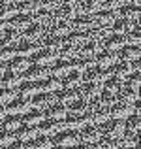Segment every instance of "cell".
I'll use <instances>...</instances> for the list:
<instances>
[{
    "label": "cell",
    "instance_id": "d4e9b609",
    "mask_svg": "<svg viewBox=\"0 0 141 149\" xmlns=\"http://www.w3.org/2000/svg\"><path fill=\"white\" fill-rule=\"evenodd\" d=\"M51 149H75V146H53Z\"/></svg>",
    "mask_w": 141,
    "mask_h": 149
},
{
    "label": "cell",
    "instance_id": "e0dca14e",
    "mask_svg": "<svg viewBox=\"0 0 141 149\" xmlns=\"http://www.w3.org/2000/svg\"><path fill=\"white\" fill-rule=\"evenodd\" d=\"M44 117H45L44 109H40V108H30L28 111L23 113V123H26V125H38L41 119H44Z\"/></svg>",
    "mask_w": 141,
    "mask_h": 149
},
{
    "label": "cell",
    "instance_id": "277c9868",
    "mask_svg": "<svg viewBox=\"0 0 141 149\" xmlns=\"http://www.w3.org/2000/svg\"><path fill=\"white\" fill-rule=\"evenodd\" d=\"M23 77L28 81H34V79H44V77L49 76V66L45 64H38V62H30L28 68L25 72H21Z\"/></svg>",
    "mask_w": 141,
    "mask_h": 149
},
{
    "label": "cell",
    "instance_id": "603a6c76",
    "mask_svg": "<svg viewBox=\"0 0 141 149\" xmlns=\"http://www.w3.org/2000/svg\"><path fill=\"white\" fill-rule=\"evenodd\" d=\"M2 149H28V146H26V142H21V140H13L11 143L4 146Z\"/></svg>",
    "mask_w": 141,
    "mask_h": 149
},
{
    "label": "cell",
    "instance_id": "3957f363",
    "mask_svg": "<svg viewBox=\"0 0 141 149\" xmlns=\"http://www.w3.org/2000/svg\"><path fill=\"white\" fill-rule=\"evenodd\" d=\"M135 111H139L135 108V104L126 102V100H119V98L109 106V117H115V119H126V117H130Z\"/></svg>",
    "mask_w": 141,
    "mask_h": 149
},
{
    "label": "cell",
    "instance_id": "6da1fadb",
    "mask_svg": "<svg viewBox=\"0 0 141 149\" xmlns=\"http://www.w3.org/2000/svg\"><path fill=\"white\" fill-rule=\"evenodd\" d=\"M98 130H100L102 136H107V138H115L120 140L126 132V125H124V119H115V117H107L105 121H102L98 125Z\"/></svg>",
    "mask_w": 141,
    "mask_h": 149
},
{
    "label": "cell",
    "instance_id": "9a60e30c",
    "mask_svg": "<svg viewBox=\"0 0 141 149\" xmlns=\"http://www.w3.org/2000/svg\"><path fill=\"white\" fill-rule=\"evenodd\" d=\"M79 93H77V87H60L58 91H55V98L62 104H68L70 100L77 98Z\"/></svg>",
    "mask_w": 141,
    "mask_h": 149
},
{
    "label": "cell",
    "instance_id": "ba28073f",
    "mask_svg": "<svg viewBox=\"0 0 141 149\" xmlns=\"http://www.w3.org/2000/svg\"><path fill=\"white\" fill-rule=\"evenodd\" d=\"M77 87V93H79V96H83V98H92V96H96L98 93L102 91V83H94V81H83L81 79L79 83L75 85Z\"/></svg>",
    "mask_w": 141,
    "mask_h": 149
},
{
    "label": "cell",
    "instance_id": "4316f807",
    "mask_svg": "<svg viewBox=\"0 0 141 149\" xmlns=\"http://www.w3.org/2000/svg\"><path fill=\"white\" fill-rule=\"evenodd\" d=\"M0 119H2V117H0Z\"/></svg>",
    "mask_w": 141,
    "mask_h": 149
},
{
    "label": "cell",
    "instance_id": "4fadbf2b",
    "mask_svg": "<svg viewBox=\"0 0 141 149\" xmlns=\"http://www.w3.org/2000/svg\"><path fill=\"white\" fill-rule=\"evenodd\" d=\"M117 55H119V61H134V58H139V44H126L120 49H117Z\"/></svg>",
    "mask_w": 141,
    "mask_h": 149
},
{
    "label": "cell",
    "instance_id": "7402d4cb",
    "mask_svg": "<svg viewBox=\"0 0 141 149\" xmlns=\"http://www.w3.org/2000/svg\"><path fill=\"white\" fill-rule=\"evenodd\" d=\"M15 140V134L13 130H6V128H0V147L8 146V143H11Z\"/></svg>",
    "mask_w": 141,
    "mask_h": 149
},
{
    "label": "cell",
    "instance_id": "52a82bcc",
    "mask_svg": "<svg viewBox=\"0 0 141 149\" xmlns=\"http://www.w3.org/2000/svg\"><path fill=\"white\" fill-rule=\"evenodd\" d=\"M55 100H57V98H55V93H51V91H41V93H36L34 96H30V108L45 109L47 106H51Z\"/></svg>",
    "mask_w": 141,
    "mask_h": 149
},
{
    "label": "cell",
    "instance_id": "7c38bea8",
    "mask_svg": "<svg viewBox=\"0 0 141 149\" xmlns=\"http://www.w3.org/2000/svg\"><path fill=\"white\" fill-rule=\"evenodd\" d=\"M30 61L26 55H13V57L10 58V61H6V68L8 70H13V72H25L26 68H28Z\"/></svg>",
    "mask_w": 141,
    "mask_h": 149
},
{
    "label": "cell",
    "instance_id": "8992f818",
    "mask_svg": "<svg viewBox=\"0 0 141 149\" xmlns=\"http://www.w3.org/2000/svg\"><path fill=\"white\" fill-rule=\"evenodd\" d=\"M13 134H15V140H21V142H30V140H34L38 134H40V130H38L36 125H26V123H23V125H19V127L13 130Z\"/></svg>",
    "mask_w": 141,
    "mask_h": 149
},
{
    "label": "cell",
    "instance_id": "8fae6325",
    "mask_svg": "<svg viewBox=\"0 0 141 149\" xmlns=\"http://www.w3.org/2000/svg\"><path fill=\"white\" fill-rule=\"evenodd\" d=\"M21 81H25L23 74L6 68V70H4V74L0 76V87H17Z\"/></svg>",
    "mask_w": 141,
    "mask_h": 149
},
{
    "label": "cell",
    "instance_id": "44dd1931",
    "mask_svg": "<svg viewBox=\"0 0 141 149\" xmlns=\"http://www.w3.org/2000/svg\"><path fill=\"white\" fill-rule=\"evenodd\" d=\"M66 106H68V111H87V98L77 96V98L70 100Z\"/></svg>",
    "mask_w": 141,
    "mask_h": 149
},
{
    "label": "cell",
    "instance_id": "cb8c5ba5",
    "mask_svg": "<svg viewBox=\"0 0 141 149\" xmlns=\"http://www.w3.org/2000/svg\"><path fill=\"white\" fill-rule=\"evenodd\" d=\"M75 149H96V143H88V142H79V143H75Z\"/></svg>",
    "mask_w": 141,
    "mask_h": 149
},
{
    "label": "cell",
    "instance_id": "30bf717a",
    "mask_svg": "<svg viewBox=\"0 0 141 149\" xmlns=\"http://www.w3.org/2000/svg\"><path fill=\"white\" fill-rule=\"evenodd\" d=\"M79 138H81V142L96 143L98 140L102 138V134H100V130H98V127H96V125L87 123L85 127H81V128H79Z\"/></svg>",
    "mask_w": 141,
    "mask_h": 149
},
{
    "label": "cell",
    "instance_id": "2e32d148",
    "mask_svg": "<svg viewBox=\"0 0 141 149\" xmlns=\"http://www.w3.org/2000/svg\"><path fill=\"white\" fill-rule=\"evenodd\" d=\"M19 125H23V115H17V113H8L4 115V119H0V128H6V130H15Z\"/></svg>",
    "mask_w": 141,
    "mask_h": 149
},
{
    "label": "cell",
    "instance_id": "9c48e42d",
    "mask_svg": "<svg viewBox=\"0 0 141 149\" xmlns=\"http://www.w3.org/2000/svg\"><path fill=\"white\" fill-rule=\"evenodd\" d=\"M36 127H38V130H40V134L53 136L55 132L60 130V119H55V117H44Z\"/></svg>",
    "mask_w": 141,
    "mask_h": 149
},
{
    "label": "cell",
    "instance_id": "5bb4252c",
    "mask_svg": "<svg viewBox=\"0 0 141 149\" xmlns=\"http://www.w3.org/2000/svg\"><path fill=\"white\" fill-rule=\"evenodd\" d=\"M45 117H55V119H64L66 113H68V106L62 104V102L55 100L51 106H47V108L44 109Z\"/></svg>",
    "mask_w": 141,
    "mask_h": 149
},
{
    "label": "cell",
    "instance_id": "7a4b0ae2",
    "mask_svg": "<svg viewBox=\"0 0 141 149\" xmlns=\"http://www.w3.org/2000/svg\"><path fill=\"white\" fill-rule=\"evenodd\" d=\"M51 142H53V146H75V143L81 142L79 130H75V128H62V130L55 132L51 136Z\"/></svg>",
    "mask_w": 141,
    "mask_h": 149
},
{
    "label": "cell",
    "instance_id": "5b68a950",
    "mask_svg": "<svg viewBox=\"0 0 141 149\" xmlns=\"http://www.w3.org/2000/svg\"><path fill=\"white\" fill-rule=\"evenodd\" d=\"M30 109V98L26 96H15L13 100H10L6 104V113H17V115H23L25 111Z\"/></svg>",
    "mask_w": 141,
    "mask_h": 149
},
{
    "label": "cell",
    "instance_id": "484cf974",
    "mask_svg": "<svg viewBox=\"0 0 141 149\" xmlns=\"http://www.w3.org/2000/svg\"><path fill=\"white\" fill-rule=\"evenodd\" d=\"M4 115H6V106L0 104V117H4Z\"/></svg>",
    "mask_w": 141,
    "mask_h": 149
},
{
    "label": "cell",
    "instance_id": "ac0fdd59",
    "mask_svg": "<svg viewBox=\"0 0 141 149\" xmlns=\"http://www.w3.org/2000/svg\"><path fill=\"white\" fill-rule=\"evenodd\" d=\"M28 149H51L53 147V142H51V136H45V134H38L34 140L26 142Z\"/></svg>",
    "mask_w": 141,
    "mask_h": 149
},
{
    "label": "cell",
    "instance_id": "d6986e66",
    "mask_svg": "<svg viewBox=\"0 0 141 149\" xmlns=\"http://www.w3.org/2000/svg\"><path fill=\"white\" fill-rule=\"evenodd\" d=\"M102 89L117 95V93L122 89V79H119V77H115V76H109V77H105V79L102 81Z\"/></svg>",
    "mask_w": 141,
    "mask_h": 149
},
{
    "label": "cell",
    "instance_id": "ffe728a7",
    "mask_svg": "<svg viewBox=\"0 0 141 149\" xmlns=\"http://www.w3.org/2000/svg\"><path fill=\"white\" fill-rule=\"evenodd\" d=\"M15 96H19L17 87H0V104L6 106L10 100H13Z\"/></svg>",
    "mask_w": 141,
    "mask_h": 149
}]
</instances>
